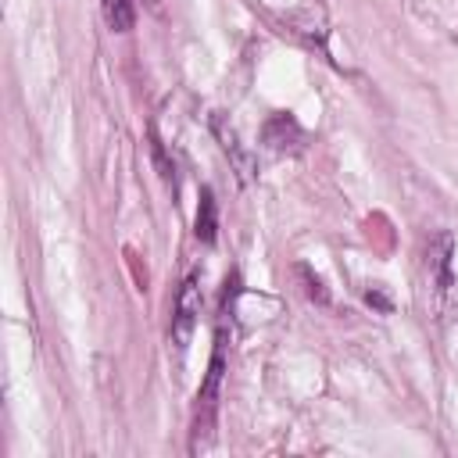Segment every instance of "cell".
I'll use <instances>...</instances> for the list:
<instances>
[{"instance_id":"cell-1","label":"cell","mask_w":458,"mask_h":458,"mask_svg":"<svg viewBox=\"0 0 458 458\" xmlns=\"http://www.w3.org/2000/svg\"><path fill=\"white\" fill-rule=\"evenodd\" d=\"M222 372H225V329L218 326V333H215V354H211L208 376H204L200 394H197L193 440H190V451H193V454H197L200 447L211 444V433H215V411H218V394H222Z\"/></svg>"},{"instance_id":"cell-2","label":"cell","mask_w":458,"mask_h":458,"mask_svg":"<svg viewBox=\"0 0 458 458\" xmlns=\"http://www.w3.org/2000/svg\"><path fill=\"white\" fill-rule=\"evenodd\" d=\"M200 308H204V293H200V279L197 272L182 279L179 293H175V315H172V344L175 351L182 354L193 329H197V318H200Z\"/></svg>"},{"instance_id":"cell-3","label":"cell","mask_w":458,"mask_h":458,"mask_svg":"<svg viewBox=\"0 0 458 458\" xmlns=\"http://www.w3.org/2000/svg\"><path fill=\"white\" fill-rule=\"evenodd\" d=\"M211 132H215V140H218L222 154L233 161L236 179H240V182H250V175H254V154H250V150L240 143L236 129L225 122V114H222V111H215V114H211Z\"/></svg>"},{"instance_id":"cell-4","label":"cell","mask_w":458,"mask_h":458,"mask_svg":"<svg viewBox=\"0 0 458 458\" xmlns=\"http://www.w3.org/2000/svg\"><path fill=\"white\" fill-rule=\"evenodd\" d=\"M261 140H265L276 154H297V150H304V129H301V122H297L293 114H286V111H276V114L265 122Z\"/></svg>"},{"instance_id":"cell-5","label":"cell","mask_w":458,"mask_h":458,"mask_svg":"<svg viewBox=\"0 0 458 458\" xmlns=\"http://www.w3.org/2000/svg\"><path fill=\"white\" fill-rule=\"evenodd\" d=\"M451 258H454V236L451 233H437L429 240L426 261H429V272H433V283H437L440 293L451 290Z\"/></svg>"},{"instance_id":"cell-6","label":"cell","mask_w":458,"mask_h":458,"mask_svg":"<svg viewBox=\"0 0 458 458\" xmlns=\"http://www.w3.org/2000/svg\"><path fill=\"white\" fill-rule=\"evenodd\" d=\"M193 236L200 243H215V236H218V204H215V193L208 186L200 190V204H197V218H193Z\"/></svg>"},{"instance_id":"cell-7","label":"cell","mask_w":458,"mask_h":458,"mask_svg":"<svg viewBox=\"0 0 458 458\" xmlns=\"http://www.w3.org/2000/svg\"><path fill=\"white\" fill-rule=\"evenodd\" d=\"M100 14L111 32H129L140 14V0H100Z\"/></svg>"},{"instance_id":"cell-8","label":"cell","mask_w":458,"mask_h":458,"mask_svg":"<svg viewBox=\"0 0 458 458\" xmlns=\"http://www.w3.org/2000/svg\"><path fill=\"white\" fill-rule=\"evenodd\" d=\"M293 272H297V279L304 283V293H308V301H315V304H322V308L333 301V297H329V290H326V283H322V276H315V272H311L304 261H301Z\"/></svg>"},{"instance_id":"cell-9","label":"cell","mask_w":458,"mask_h":458,"mask_svg":"<svg viewBox=\"0 0 458 458\" xmlns=\"http://www.w3.org/2000/svg\"><path fill=\"white\" fill-rule=\"evenodd\" d=\"M365 301H369V304H372L376 311H383V315H386V311H394L390 297H386V293H383L379 286H369V290H365Z\"/></svg>"}]
</instances>
